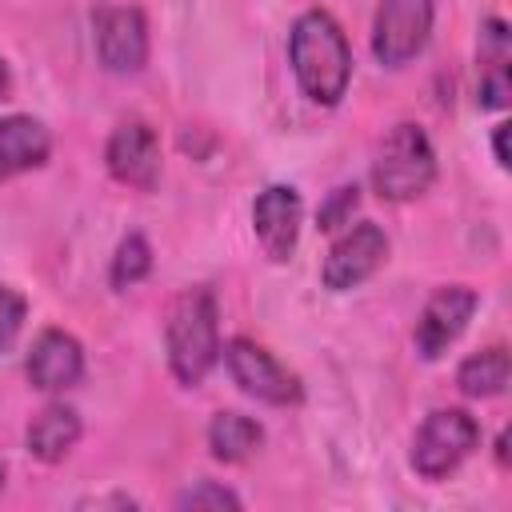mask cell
<instances>
[{
  "instance_id": "18",
  "label": "cell",
  "mask_w": 512,
  "mask_h": 512,
  "mask_svg": "<svg viewBox=\"0 0 512 512\" xmlns=\"http://www.w3.org/2000/svg\"><path fill=\"white\" fill-rule=\"evenodd\" d=\"M176 508H192V512H200V508H240V496L228 492L224 484L200 480L196 488H188V492L176 496Z\"/></svg>"
},
{
  "instance_id": "24",
  "label": "cell",
  "mask_w": 512,
  "mask_h": 512,
  "mask_svg": "<svg viewBox=\"0 0 512 512\" xmlns=\"http://www.w3.org/2000/svg\"><path fill=\"white\" fill-rule=\"evenodd\" d=\"M0 484H4V464H0Z\"/></svg>"
},
{
  "instance_id": "7",
  "label": "cell",
  "mask_w": 512,
  "mask_h": 512,
  "mask_svg": "<svg viewBox=\"0 0 512 512\" xmlns=\"http://www.w3.org/2000/svg\"><path fill=\"white\" fill-rule=\"evenodd\" d=\"M96 28V56L108 72L128 76L140 72L148 60V20L132 4H100L92 16Z\"/></svg>"
},
{
  "instance_id": "22",
  "label": "cell",
  "mask_w": 512,
  "mask_h": 512,
  "mask_svg": "<svg viewBox=\"0 0 512 512\" xmlns=\"http://www.w3.org/2000/svg\"><path fill=\"white\" fill-rule=\"evenodd\" d=\"M8 92H12V76H8V64L0 60V100H8Z\"/></svg>"
},
{
  "instance_id": "6",
  "label": "cell",
  "mask_w": 512,
  "mask_h": 512,
  "mask_svg": "<svg viewBox=\"0 0 512 512\" xmlns=\"http://www.w3.org/2000/svg\"><path fill=\"white\" fill-rule=\"evenodd\" d=\"M432 32V0H380L372 24V52L384 68H404Z\"/></svg>"
},
{
  "instance_id": "15",
  "label": "cell",
  "mask_w": 512,
  "mask_h": 512,
  "mask_svg": "<svg viewBox=\"0 0 512 512\" xmlns=\"http://www.w3.org/2000/svg\"><path fill=\"white\" fill-rule=\"evenodd\" d=\"M260 440H264V428L244 412H216L212 424H208V448L224 464L248 460L260 448Z\"/></svg>"
},
{
  "instance_id": "2",
  "label": "cell",
  "mask_w": 512,
  "mask_h": 512,
  "mask_svg": "<svg viewBox=\"0 0 512 512\" xmlns=\"http://www.w3.org/2000/svg\"><path fill=\"white\" fill-rule=\"evenodd\" d=\"M164 344H168V368L184 388H196L216 356H220V328H216V300L208 288H184L164 324Z\"/></svg>"
},
{
  "instance_id": "14",
  "label": "cell",
  "mask_w": 512,
  "mask_h": 512,
  "mask_svg": "<svg viewBox=\"0 0 512 512\" xmlns=\"http://www.w3.org/2000/svg\"><path fill=\"white\" fill-rule=\"evenodd\" d=\"M28 452L36 456V460H44V464H56V460H64L72 448H76V440H80V416H76V408H68V404H48L32 424H28Z\"/></svg>"
},
{
  "instance_id": "9",
  "label": "cell",
  "mask_w": 512,
  "mask_h": 512,
  "mask_svg": "<svg viewBox=\"0 0 512 512\" xmlns=\"http://www.w3.org/2000/svg\"><path fill=\"white\" fill-rule=\"evenodd\" d=\"M476 312V292L468 284H444L428 296L420 320H416V352L424 360H436L448 352V344H456V336L468 328Z\"/></svg>"
},
{
  "instance_id": "11",
  "label": "cell",
  "mask_w": 512,
  "mask_h": 512,
  "mask_svg": "<svg viewBox=\"0 0 512 512\" xmlns=\"http://www.w3.org/2000/svg\"><path fill=\"white\" fill-rule=\"evenodd\" d=\"M300 220H304V204H300V192L288 188V184H272L256 196L252 204V228H256V240L264 244V252L272 260H288L296 240H300Z\"/></svg>"
},
{
  "instance_id": "3",
  "label": "cell",
  "mask_w": 512,
  "mask_h": 512,
  "mask_svg": "<svg viewBox=\"0 0 512 512\" xmlns=\"http://www.w3.org/2000/svg\"><path fill=\"white\" fill-rule=\"evenodd\" d=\"M436 180V152H432V140L424 136L420 124H396L380 148H376V160H372V184L384 200H416L432 188Z\"/></svg>"
},
{
  "instance_id": "19",
  "label": "cell",
  "mask_w": 512,
  "mask_h": 512,
  "mask_svg": "<svg viewBox=\"0 0 512 512\" xmlns=\"http://www.w3.org/2000/svg\"><path fill=\"white\" fill-rule=\"evenodd\" d=\"M24 312H28L24 296H20L16 288L0 284V352L20 336V328H24Z\"/></svg>"
},
{
  "instance_id": "4",
  "label": "cell",
  "mask_w": 512,
  "mask_h": 512,
  "mask_svg": "<svg viewBox=\"0 0 512 512\" xmlns=\"http://www.w3.org/2000/svg\"><path fill=\"white\" fill-rule=\"evenodd\" d=\"M476 444H480V424L464 408H436L412 440V468L424 480H444L476 452Z\"/></svg>"
},
{
  "instance_id": "5",
  "label": "cell",
  "mask_w": 512,
  "mask_h": 512,
  "mask_svg": "<svg viewBox=\"0 0 512 512\" xmlns=\"http://www.w3.org/2000/svg\"><path fill=\"white\" fill-rule=\"evenodd\" d=\"M224 364H228L232 380H236L248 396L264 400V404H296V400L304 396L296 372H288L264 344H256V340H248V336H232V340L224 344Z\"/></svg>"
},
{
  "instance_id": "13",
  "label": "cell",
  "mask_w": 512,
  "mask_h": 512,
  "mask_svg": "<svg viewBox=\"0 0 512 512\" xmlns=\"http://www.w3.org/2000/svg\"><path fill=\"white\" fill-rule=\"evenodd\" d=\"M52 152V136L36 116H4L0 120V180L40 168Z\"/></svg>"
},
{
  "instance_id": "10",
  "label": "cell",
  "mask_w": 512,
  "mask_h": 512,
  "mask_svg": "<svg viewBox=\"0 0 512 512\" xmlns=\"http://www.w3.org/2000/svg\"><path fill=\"white\" fill-rule=\"evenodd\" d=\"M104 160H108V172L128 188L148 192L160 180V140L144 120L116 124V132L108 136Z\"/></svg>"
},
{
  "instance_id": "17",
  "label": "cell",
  "mask_w": 512,
  "mask_h": 512,
  "mask_svg": "<svg viewBox=\"0 0 512 512\" xmlns=\"http://www.w3.org/2000/svg\"><path fill=\"white\" fill-rule=\"evenodd\" d=\"M148 272H152V248H148V240H144L140 232H128V236L120 240L116 256H112V284H116V288H132V284H140Z\"/></svg>"
},
{
  "instance_id": "20",
  "label": "cell",
  "mask_w": 512,
  "mask_h": 512,
  "mask_svg": "<svg viewBox=\"0 0 512 512\" xmlns=\"http://www.w3.org/2000/svg\"><path fill=\"white\" fill-rule=\"evenodd\" d=\"M356 184H344V188H336L324 204H320V228H340V224H348V216H352V208H356Z\"/></svg>"
},
{
  "instance_id": "23",
  "label": "cell",
  "mask_w": 512,
  "mask_h": 512,
  "mask_svg": "<svg viewBox=\"0 0 512 512\" xmlns=\"http://www.w3.org/2000/svg\"><path fill=\"white\" fill-rule=\"evenodd\" d=\"M496 460L508 464V432H500V440H496Z\"/></svg>"
},
{
  "instance_id": "8",
  "label": "cell",
  "mask_w": 512,
  "mask_h": 512,
  "mask_svg": "<svg viewBox=\"0 0 512 512\" xmlns=\"http://www.w3.org/2000/svg\"><path fill=\"white\" fill-rule=\"evenodd\" d=\"M388 256V236L380 224L364 220V224H352L348 232L336 236V244L328 248L324 256V268H320V280L324 288L332 292H348L356 284H364Z\"/></svg>"
},
{
  "instance_id": "12",
  "label": "cell",
  "mask_w": 512,
  "mask_h": 512,
  "mask_svg": "<svg viewBox=\"0 0 512 512\" xmlns=\"http://www.w3.org/2000/svg\"><path fill=\"white\" fill-rule=\"evenodd\" d=\"M24 372L32 380V388L40 392H64L84 376V348L72 332L64 328H44L32 340V352L24 360Z\"/></svg>"
},
{
  "instance_id": "1",
  "label": "cell",
  "mask_w": 512,
  "mask_h": 512,
  "mask_svg": "<svg viewBox=\"0 0 512 512\" xmlns=\"http://www.w3.org/2000/svg\"><path fill=\"white\" fill-rule=\"evenodd\" d=\"M288 60H292L296 84L304 88L308 100L336 104L348 92L352 52H348V40H344L340 24L324 8H312V12L296 16V24L288 32Z\"/></svg>"
},
{
  "instance_id": "16",
  "label": "cell",
  "mask_w": 512,
  "mask_h": 512,
  "mask_svg": "<svg viewBox=\"0 0 512 512\" xmlns=\"http://www.w3.org/2000/svg\"><path fill=\"white\" fill-rule=\"evenodd\" d=\"M508 372H512V364H508V348L492 344V348H484V352H472V356L460 364L456 384H460L464 396L484 400V396H500V392H504Z\"/></svg>"
},
{
  "instance_id": "21",
  "label": "cell",
  "mask_w": 512,
  "mask_h": 512,
  "mask_svg": "<svg viewBox=\"0 0 512 512\" xmlns=\"http://www.w3.org/2000/svg\"><path fill=\"white\" fill-rule=\"evenodd\" d=\"M492 148H496V164L508 168V124H496V136H492Z\"/></svg>"
}]
</instances>
